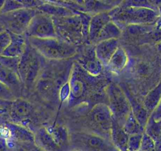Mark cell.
<instances>
[{"label":"cell","mask_w":161,"mask_h":151,"mask_svg":"<svg viewBox=\"0 0 161 151\" xmlns=\"http://www.w3.org/2000/svg\"><path fill=\"white\" fill-rule=\"evenodd\" d=\"M105 82L106 80L100 77V76L90 75L78 63L74 62L68 81L69 105L72 106L87 100L89 97L104 88L106 87Z\"/></svg>","instance_id":"6da1fadb"},{"label":"cell","mask_w":161,"mask_h":151,"mask_svg":"<svg viewBox=\"0 0 161 151\" xmlns=\"http://www.w3.org/2000/svg\"><path fill=\"white\" fill-rule=\"evenodd\" d=\"M111 21L121 25H153L159 18V12L148 8L116 7L109 11Z\"/></svg>","instance_id":"7a4b0ae2"},{"label":"cell","mask_w":161,"mask_h":151,"mask_svg":"<svg viewBox=\"0 0 161 151\" xmlns=\"http://www.w3.org/2000/svg\"><path fill=\"white\" fill-rule=\"evenodd\" d=\"M31 47L41 56L50 60H64L77 54L76 46L56 38L37 39L26 38Z\"/></svg>","instance_id":"3957f363"},{"label":"cell","mask_w":161,"mask_h":151,"mask_svg":"<svg viewBox=\"0 0 161 151\" xmlns=\"http://www.w3.org/2000/svg\"><path fill=\"white\" fill-rule=\"evenodd\" d=\"M80 13L78 11L71 16L52 18L58 38L74 46L86 42Z\"/></svg>","instance_id":"277c9868"},{"label":"cell","mask_w":161,"mask_h":151,"mask_svg":"<svg viewBox=\"0 0 161 151\" xmlns=\"http://www.w3.org/2000/svg\"><path fill=\"white\" fill-rule=\"evenodd\" d=\"M38 55L36 50L29 43H26L25 50L20 57L18 74L21 84L27 88H30L34 84H36L41 68V61Z\"/></svg>","instance_id":"5b68a950"},{"label":"cell","mask_w":161,"mask_h":151,"mask_svg":"<svg viewBox=\"0 0 161 151\" xmlns=\"http://www.w3.org/2000/svg\"><path fill=\"white\" fill-rule=\"evenodd\" d=\"M69 144L78 151H119L111 139L89 132L69 134Z\"/></svg>","instance_id":"8992f818"},{"label":"cell","mask_w":161,"mask_h":151,"mask_svg":"<svg viewBox=\"0 0 161 151\" xmlns=\"http://www.w3.org/2000/svg\"><path fill=\"white\" fill-rule=\"evenodd\" d=\"M106 93L108 98V107L112 113L114 121L123 126L126 117L131 112V106L124 91L114 84L107 87Z\"/></svg>","instance_id":"52a82bcc"},{"label":"cell","mask_w":161,"mask_h":151,"mask_svg":"<svg viewBox=\"0 0 161 151\" xmlns=\"http://www.w3.org/2000/svg\"><path fill=\"white\" fill-rule=\"evenodd\" d=\"M38 12L36 9L22 8L10 13L0 14V23L8 32L24 35L32 18Z\"/></svg>","instance_id":"ba28073f"},{"label":"cell","mask_w":161,"mask_h":151,"mask_svg":"<svg viewBox=\"0 0 161 151\" xmlns=\"http://www.w3.org/2000/svg\"><path fill=\"white\" fill-rule=\"evenodd\" d=\"M24 35L25 38L49 39L56 38L52 17L39 11L31 20Z\"/></svg>","instance_id":"9c48e42d"},{"label":"cell","mask_w":161,"mask_h":151,"mask_svg":"<svg viewBox=\"0 0 161 151\" xmlns=\"http://www.w3.org/2000/svg\"><path fill=\"white\" fill-rule=\"evenodd\" d=\"M89 121L92 127H95L100 135L111 139V130L113 124V117L109 107L104 103H97L89 112Z\"/></svg>","instance_id":"30bf717a"},{"label":"cell","mask_w":161,"mask_h":151,"mask_svg":"<svg viewBox=\"0 0 161 151\" xmlns=\"http://www.w3.org/2000/svg\"><path fill=\"white\" fill-rule=\"evenodd\" d=\"M0 135L11 143L35 144V135L25 126L6 121L0 126Z\"/></svg>","instance_id":"8fae6325"},{"label":"cell","mask_w":161,"mask_h":151,"mask_svg":"<svg viewBox=\"0 0 161 151\" xmlns=\"http://www.w3.org/2000/svg\"><path fill=\"white\" fill-rule=\"evenodd\" d=\"M33 107L26 100L16 98L10 104L7 116L10 118V122L24 125L32 115Z\"/></svg>","instance_id":"7c38bea8"},{"label":"cell","mask_w":161,"mask_h":151,"mask_svg":"<svg viewBox=\"0 0 161 151\" xmlns=\"http://www.w3.org/2000/svg\"><path fill=\"white\" fill-rule=\"evenodd\" d=\"M119 40L116 39L101 41L95 46V54L103 66H108L111 57L119 47Z\"/></svg>","instance_id":"4fadbf2b"},{"label":"cell","mask_w":161,"mask_h":151,"mask_svg":"<svg viewBox=\"0 0 161 151\" xmlns=\"http://www.w3.org/2000/svg\"><path fill=\"white\" fill-rule=\"evenodd\" d=\"M77 62L86 72L94 76H100L103 70V65L96 56L95 47L93 49H88L82 58H80Z\"/></svg>","instance_id":"5bb4252c"},{"label":"cell","mask_w":161,"mask_h":151,"mask_svg":"<svg viewBox=\"0 0 161 151\" xmlns=\"http://www.w3.org/2000/svg\"><path fill=\"white\" fill-rule=\"evenodd\" d=\"M109 11L100 12L92 16L89 28V42L94 44L103 27L111 21Z\"/></svg>","instance_id":"9a60e30c"},{"label":"cell","mask_w":161,"mask_h":151,"mask_svg":"<svg viewBox=\"0 0 161 151\" xmlns=\"http://www.w3.org/2000/svg\"><path fill=\"white\" fill-rule=\"evenodd\" d=\"M8 32V31H7ZM10 35V44L3 52L2 55L10 58H20L26 47V38L24 35H18L9 32Z\"/></svg>","instance_id":"2e32d148"},{"label":"cell","mask_w":161,"mask_h":151,"mask_svg":"<svg viewBox=\"0 0 161 151\" xmlns=\"http://www.w3.org/2000/svg\"><path fill=\"white\" fill-rule=\"evenodd\" d=\"M35 144L44 151H63L59 147L46 128L42 127L36 132Z\"/></svg>","instance_id":"e0dca14e"},{"label":"cell","mask_w":161,"mask_h":151,"mask_svg":"<svg viewBox=\"0 0 161 151\" xmlns=\"http://www.w3.org/2000/svg\"><path fill=\"white\" fill-rule=\"evenodd\" d=\"M130 135L125 132L123 126L113 121L111 130V141L119 151H128L127 145Z\"/></svg>","instance_id":"ac0fdd59"},{"label":"cell","mask_w":161,"mask_h":151,"mask_svg":"<svg viewBox=\"0 0 161 151\" xmlns=\"http://www.w3.org/2000/svg\"><path fill=\"white\" fill-rule=\"evenodd\" d=\"M0 82L5 84L15 94L19 91L21 82L18 74L0 64Z\"/></svg>","instance_id":"d6986e66"},{"label":"cell","mask_w":161,"mask_h":151,"mask_svg":"<svg viewBox=\"0 0 161 151\" xmlns=\"http://www.w3.org/2000/svg\"><path fill=\"white\" fill-rule=\"evenodd\" d=\"M123 91H124L125 94H126V97H127L128 100H129V102L130 104L131 110H132L133 113L135 116V117L137 118V121L141 124V126L143 128H145V125H146L147 122H148V117L150 116L149 112L146 110V109L144 107V106H142L140 103L136 101L135 98L129 93V91L127 90Z\"/></svg>","instance_id":"ffe728a7"},{"label":"cell","mask_w":161,"mask_h":151,"mask_svg":"<svg viewBox=\"0 0 161 151\" xmlns=\"http://www.w3.org/2000/svg\"><path fill=\"white\" fill-rule=\"evenodd\" d=\"M40 12L46 13L52 18H61V17H66L74 15L78 11H74V10L68 9L66 7H62V6L56 5V4L49 3H44L43 5L39 7L36 9Z\"/></svg>","instance_id":"44dd1931"},{"label":"cell","mask_w":161,"mask_h":151,"mask_svg":"<svg viewBox=\"0 0 161 151\" xmlns=\"http://www.w3.org/2000/svg\"><path fill=\"white\" fill-rule=\"evenodd\" d=\"M128 63V56L123 47H119L111 57L107 67L113 72H122Z\"/></svg>","instance_id":"7402d4cb"},{"label":"cell","mask_w":161,"mask_h":151,"mask_svg":"<svg viewBox=\"0 0 161 151\" xmlns=\"http://www.w3.org/2000/svg\"><path fill=\"white\" fill-rule=\"evenodd\" d=\"M121 35H122V29L114 21H111L103 27L94 44H97V43L101 41L109 40V39H118Z\"/></svg>","instance_id":"603a6c76"},{"label":"cell","mask_w":161,"mask_h":151,"mask_svg":"<svg viewBox=\"0 0 161 151\" xmlns=\"http://www.w3.org/2000/svg\"><path fill=\"white\" fill-rule=\"evenodd\" d=\"M48 131L56 144L64 150L65 148L68 146V144H69V134L67 128L64 126L59 125L52 128Z\"/></svg>","instance_id":"cb8c5ba5"},{"label":"cell","mask_w":161,"mask_h":151,"mask_svg":"<svg viewBox=\"0 0 161 151\" xmlns=\"http://www.w3.org/2000/svg\"><path fill=\"white\" fill-rule=\"evenodd\" d=\"M161 101V83H159L155 88L150 91L148 95L145 96L144 100V107L146 109V110L149 112L151 115L156 106L159 105Z\"/></svg>","instance_id":"d4e9b609"},{"label":"cell","mask_w":161,"mask_h":151,"mask_svg":"<svg viewBox=\"0 0 161 151\" xmlns=\"http://www.w3.org/2000/svg\"><path fill=\"white\" fill-rule=\"evenodd\" d=\"M123 130L129 135H136V134H143L145 132V128L141 126L137 118L131 111L127 117H126L125 122L123 125Z\"/></svg>","instance_id":"484cf974"},{"label":"cell","mask_w":161,"mask_h":151,"mask_svg":"<svg viewBox=\"0 0 161 151\" xmlns=\"http://www.w3.org/2000/svg\"><path fill=\"white\" fill-rule=\"evenodd\" d=\"M145 133L155 143L161 141V121H156L150 115L145 127Z\"/></svg>","instance_id":"4316f807"},{"label":"cell","mask_w":161,"mask_h":151,"mask_svg":"<svg viewBox=\"0 0 161 151\" xmlns=\"http://www.w3.org/2000/svg\"><path fill=\"white\" fill-rule=\"evenodd\" d=\"M118 7H137V8H148L153 10L148 0H123Z\"/></svg>","instance_id":"83f0119b"},{"label":"cell","mask_w":161,"mask_h":151,"mask_svg":"<svg viewBox=\"0 0 161 151\" xmlns=\"http://www.w3.org/2000/svg\"><path fill=\"white\" fill-rule=\"evenodd\" d=\"M20 58H10V57H5L0 55V64L6 66L8 69H11L12 71L18 74V65H19Z\"/></svg>","instance_id":"f1b7e54d"},{"label":"cell","mask_w":161,"mask_h":151,"mask_svg":"<svg viewBox=\"0 0 161 151\" xmlns=\"http://www.w3.org/2000/svg\"><path fill=\"white\" fill-rule=\"evenodd\" d=\"M22 8H24V7L17 0H5L3 6L0 10V14L10 13Z\"/></svg>","instance_id":"f546056e"},{"label":"cell","mask_w":161,"mask_h":151,"mask_svg":"<svg viewBox=\"0 0 161 151\" xmlns=\"http://www.w3.org/2000/svg\"><path fill=\"white\" fill-rule=\"evenodd\" d=\"M143 134H136V135H130L127 145L128 150L138 151L141 144H142V135H143Z\"/></svg>","instance_id":"4dcf8cb0"},{"label":"cell","mask_w":161,"mask_h":151,"mask_svg":"<svg viewBox=\"0 0 161 151\" xmlns=\"http://www.w3.org/2000/svg\"><path fill=\"white\" fill-rule=\"evenodd\" d=\"M138 151H156L155 142L145 132L142 135V144H141Z\"/></svg>","instance_id":"1f68e13d"},{"label":"cell","mask_w":161,"mask_h":151,"mask_svg":"<svg viewBox=\"0 0 161 151\" xmlns=\"http://www.w3.org/2000/svg\"><path fill=\"white\" fill-rule=\"evenodd\" d=\"M0 98L6 100L16 99L14 93L5 84L0 82Z\"/></svg>","instance_id":"d6a6232c"},{"label":"cell","mask_w":161,"mask_h":151,"mask_svg":"<svg viewBox=\"0 0 161 151\" xmlns=\"http://www.w3.org/2000/svg\"><path fill=\"white\" fill-rule=\"evenodd\" d=\"M25 9H37L44 3L42 0H17Z\"/></svg>","instance_id":"836d02e7"},{"label":"cell","mask_w":161,"mask_h":151,"mask_svg":"<svg viewBox=\"0 0 161 151\" xmlns=\"http://www.w3.org/2000/svg\"><path fill=\"white\" fill-rule=\"evenodd\" d=\"M10 35L9 32L7 30L4 31L3 33L0 34V55H2L3 52L4 51L8 44H10Z\"/></svg>","instance_id":"e575fe53"},{"label":"cell","mask_w":161,"mask_h":151,"mask_svg":"<svg viewBox=\"0 0 161 151\" xmlns=\"http://www.w3.org/2000/svg\"><path fill=\"white\" fill-rule=\"evenodd\" d=\"M11 142L0 135V151H13V146H10Z\"/></svg>","instance_id":"d590c367"},{"label":"cell","mask_w":161,"mask_h":151,"mask_svg":"<svg viewBox=\"0 0 161 151\" xmlns=\"http://www.w3.org/2000/svg\"><path fill=\"white\" fill-rule=\"evenodd\" d=\"M59 1H63V2L68 3H70L72 5L76 6L79 9V11L84 12L85 13L84 7L86 0H59Z\"/></svg>","instance_id":"8d00e7d4"},{"label":"cell","mask_w":161,"mask_h":151,"mask_svg":"<svg viewBox=\"0 0 161 151\" xmlns=\"http://www.w3.org/2000/svg\"><path fill=\"white\" fill-rule=\"evenodd\" d=\"M151 116L156 121H161V101L156 109L151 113Z\"/></svg>","instance_id":"74e56055"},{"label":"cell","mask_w":161,"mask_h":151,"mask_svg":"<svg viewBox=\"0 0 161 151\" xmlns=\"http://www.w3.org/2000/svg\"><path fill=\"white\" fill-rule=\"evenodd\" d=\"M97 1H99L102 3H104L114 8V7H118L121 3L123 2V0H97Z\"/></svg>","instance_id":"f35d334b"},{"label":"cell","mask_w":161,"mask_h":151,"mask_svg":"<svg viewBox=\"0 0 161 151\" xmlns=\"http://www.w3.org/2000/svg\"><path fill=\"white\" fill-rule=\"evenodd\" d=\"M159 18H158L157 21H156V29H161V7L159 10Z\"/></svg>","instance_id":"ab89813d"},{"label":"cell","mask_w":161,"mask_h":151,"mask_svg":"<svg viewBox=\"0 0 161 151\" xmlns=\"http://www.w3.org/2000/svg\"><path fill=\"white\" fill-rule=\"evenodd\" d=\"M156 49H157L158 52L161 55V41L160 42H158L157 44H156Z\"/></svg>","instance_id":"60d3db41"},{"label":"cell","mask_w":161,"mask_h":151,"mask_svg":"<svg viewBox=\"0 0 161 151\" xmlns=\"http://www.w3.org/2000/svg\"><path fill=\"white\" fill-rule=\"evenodd\" d=\"M4 31H6L5 28H4L3 25V24H1V23H0V34L3 33V32Z\"/></svg>","instance_id":"b9f144b4"},{"label":"cell","mask_w":161,"mask_h":151,"mask_svg":"<svg viewBox=\"0 0 161 151\" xmlns=\"http://www.w3.org/2000/svg\"><path fill=\"white\" fill-rule=\"evenodd\" d=\"M4 2H5V0H0V10H1V9H2L3 6Z\"/></svg>","instance_id":"7bdbcfd3"},{"label":"cell","mask_w":161,"mask_h":151,"mask_svg":"<svg viewBox=\"0 0 161 151\" xmlns=\"http://www.w3.org/2000/svg\"><path fill=\"white\" fill-rule=\"evenodd\" d=\"M15 151H25V150L22 147H19L18 149H17Z\"/></svg>","instance_id":"ee69618b"},{"label":"cell","mask_w":161,"mask_h":151,"mask_svg":"<svg viewBox=\"0 0 161 151\" xmlns=\"http://www.w3.org/2000/svg\"><path fill=\"white\" fill-rule=\"evenodd\" d=\"M70 151H78V150H77V149H72V150H70Z\"/></svg>","instance_id":"f6af8a7d"},{"label":"cell","mask_w":161,"mask_h":151,"mask_svg":"<svg viewBox=\"0 0 161 151\" xmlns=\"http://www.w3.org/2000/svg\"><path fill=\"white\" fill-rule=\"evenodd\" d=\"M160 83H161V81H160Z\"/></svg>","instance_id":"bcb514c9"},{"label":"cell","mask_w":161,"mask_h":151,"mask_svg":"<svg viewBox=\"0 0 161 151\" xmlns=\"http://www.w3.org/2000/svg\"><path fill=\"white\" fill-rule=\"evenodd\" d=\"M128 151H129V150H128Z\"/></svg>","instance_id":"7dc6e473"}]
</instances>
